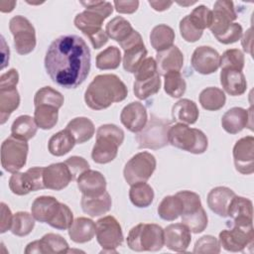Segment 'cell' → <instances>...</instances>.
I'll list each match as a JSON object with an SVG mask.
<instances>
[{
  "label": "cell",
  "mask_w": 254,
  "mask_h": 254,
  "mask_svg": "<svg viewBox=\"0 0 254 254\" xmlns=\"http://www.w3.org/2000/svg\"><path fill=\"white\" fill-rule=\"evenodd\" d=\"M59 118V109L51 105L35 106L34 119L39 128L49 130L56 126Z\"/></svg>",
  "instance_id": "40"
},
{
  "label": "cell",
  "mask_w": 254,
  "mask_h": 254,
  "mask_svg": "<svg viewBox=\"0 0 254 254\" xmlns=\"http://www.w3.org/2000/svg\"><path fill=\"white\" fill-rule=\"evenodd\" d=\"M35 226V218L27 211H18L14 214L11 232L19 237L26 236L32 232Z\"/></svg>",
  "instance_id": "46"
},
{
  "label": "cell",
  "mask_w": 254,
  "mask_h": 254,
  "mask_svg": "<svg viewBox=\"0 0 254 254\" xmlns=\"http://www.w3.org/2000/svg\"><path fill=\"white\" fill-rule=\"evenodd\" d=\"M227 216L232 219V223L253 224L252 201L246 197L235 194L229 203Z\"/></svg>",
  "instance_id": "24"
},
{
  "label": "cell",
  "mask_w": 254,
  "mask_h": 254,
  "mask_svg": "<svg viewBox=\"0 0 254 254\" xmlns=\"http://www.w3.org/2000/svg\"><path fill=\"white\" fill-rule=\"evenodd\" d=\"M165 92L174 98L183 96L187 89V83L180 71H169L164 75Z\"/></svg>",
  "instance_id": "42"
},
{
  "label": "cell",
  "mask_w": 254,
  "mask_h": 254,
  "mask_svg": "<svg viewBox=\"0 0 254 254\" xmlns=\"http://www.w3.org/2000/svg\"><path fill=\"white\" fill-rule=\"evenodd\" d=\"M65 129L73 136L76 144H82L90 140L95 132L93 122L87 117H75L71 119Z\"/></svg>",
  "instance_id": "32"
},
{
  "label": "cell",
  "mask_w": 254,
  "mask_h": 254,
  "mask_svg": "<svg viewBox=\"0 0 254 254\" xmlns=\"http://www.w3.org/2000/svg\"><path fill=\"white\" fill-rule=\"evenodd\" d=\"M220 246L230 252H241L247 246H252L254 241L253 225L233 224L230 229H224L219 233Z\"/></svg>",
  "instance_id": "12"
},
{
  "label": "cell",
  "mask_w": 254,
  "mask_h": 254,
  "mask_svg": "<svg viewBox=\"0 0 254 254\" xmlns=\"http://www.w3.org/2000/svg\"><path fill=\"white\" fill-rule=\"evenodd\" d=\"M174 41L175 32L166 24H159L151 31L150 43L157 52H162L171 48L174 46Z\"/></svg>",
  "instance_id": "34"
},
{
  "label": "cell",
  "mask_w": 254,
  "mask_h": 254,
  "mask_svg": "<svg viewBox=\"0 0 254 254\" xmlns=\"http://www.w3.org/2000/svg\"><path fill=\"white\" fill-rule=\"evenodd\" d=\"M96 231V224L87 217H77L68 227V236L75 243L90 241Z\"/></svg>",
  "instance_id": "29"
},
{
  "label": "cell",
  "mask_w": 254,
  "mask_h": 254,
  "mask_svg": "<svg viewBox=\"0 0 254 254\" xmlns=\"http://www.w3.org/2000/svg\"><path fill=\"white\" fill-rule=\"evenodd\" d=\"M211 12L212 18L209 30L214 37H218L225 33L230 28L233 21L237 18V14L235 12L234 4L232 1H216Z\"/></svg>",
  "instance_id": "14"
},
{
  "label": "cell",
  "mask_w": 254,
  "mask_h": 254,
  "mask_svg": "<svg viewBox=\"0 0 254 254\" xmlns=\"http://www.w3.org/2000/svg\"><path fill=\"white\" fill-rule=\"evenodd\" d=\"M124 141V131L115 124H103L96 131V141L92 148L91 158L97 164L113 161L118 148Z\"/></svg>",
  "instance_id": "4"
},
{
  "label": "cell",
  "mask_w": 254,
  "mask_h": 254,
  "mask_svg": "<svg viewBox=\"0 0 254 254\" xmlns=\"http://www.w3.org/2000/svg\"><path fill=\"white\" fill-rule=\"evenodd\" d=\"M160 88L161 78L159 73L144 80H135L133 84V92L135 96L141 100L147 99L150 96L156 94L159 92Z\"/></svg>",
  "instance_id": "43"
},
{
  "label": "cell",
  "mask_w": 254,
  "mask_h": 254,
  "mask_svg": "<svg viewBox=\"0 0 254 254\" xmlns=\"http://www.w3.org/2000/svg\"><path fill=\"white\" fill-rule=\"evenodd\" d=\"M220 84L231 96L242 95L247 88V81L242 71L233 68H221Z\"/></svg>",
  "instance_id": "25"
},
{
  "label": "cell",
  "mask_w": 254,
  "mask_h": 254,
  "mask_svg": "<svg viewBox=\"0 0 254 254\" xmlns=\"http://www.w3.org/2000/svg\"><path fill=\"white\" fill-rule=\"evenodd\" d=\"M198 99L203 109L209 111H216L224 106L226 96L222 89L210 86L201 90Z\"/></svg>",
  "instance_id": "37"
},
{
  "label": "cell",
  "mask_w": 254,
  "mask_h": 254,
  "mask_svg": "<svg viewBox=\"0 0 254 254\" xmlns=\"http://www.w3.org/2000/svg\"><path fill=\"white\" fill-rule=\"evenodd\" d=\"M75 140L70 132L66 129L61 130L54 134L48 143L49 152L57 157L67 154L75 145Z\"/></svg>",
  "instance_id": "33"
},
{
  "label": "cell",
  "mask_w": 254,
  "mask_h": 254,
  "mask_svg": "<svg viewBox=\"0 0 254 254\" xmlns=\"http://www.w3.org/2000/svg\"><path fill=\"white\" fill-rule=\"evenodd\" d=\"M251 110L242 107H232L228 109L221 118L222 128L229 134H237L241 132L251 121Z\"/></svg>",
  "instance_id": "22"
},
{
  "label": "cell",
  "mask_w": 254,
  "mask_h": 254,
  "mask_svg": "<svg viewBox=\"0 0 254 254\" xmlns=\"http://www.w3.org/2000/svg\"><path fill=\"white\" fill-rule=\"evenodd\" d=\"M64 95L51 86L40 88L34 96V105H51L60 109L64 104Z\"/></svg>",
  "instance_id": "44"
},
{
  "label": "cell",
  "mask_w": 254,
  "mask_h": 254,
  "mask_svg": "<svg viewBox=\"0 0 254 254\" xmlns=\"http://www.w3.org/2000/svg\"><path fill=\"white\" fill-rule=\"evenodd\" d=\"M143 39L141 37V35L137 32V31H133L129 37H127V39H125L124 41H122L121 43H119L120 47L125 51L131 47H134L136 45H139V44H143Z\"/></svg>",
  "instance_id": "60"
},
{
  "label": "cell",
  "mask_w": 254,
  "mask_h": 254,
  "mask_svg": "<svg viewBox=\"0 0 254 254\" xmlns=\"http://www.w3.org/2000/svg\"><path fill=\"white\" fill-rule=\"evenodd\" d=\"M171 121L152 114L145 127L136 134L135 139L140 149L158 150L169 144Z\"/></svg>",
  "instance_id": "7"
},
{
  "label": "cell",
  "mask_w": 254,
  "mask_h": 254,
  "mask_svg": "<svg viewBox=\"0 0 254 254\" xmlns=\"http://www.w3.org/2000/svg\"><path fill=\"white\" fill-rule=\"evenodd\" d=\"M147 53L148 52L144 43L125 50L122 60L124 69L130 73H134L146 59Z\"/></svg>",
  "instance_id": "41"
},
{
  "label": "cell",
  "mask_w": 254,
  "mask_h": 254,
  "mask_svg": "<svg viewBox=\"0 0 254 254\" xmlns=\"http://www.w3.org/2000/svg\"><path fill=\"white\" fill-rule=\"evenodd\" d=\"M61 202L51 195H42L35 198L31 211L34 218L40 222L49 223L57 213Z\"/></svg>",
  "instance_id": "27"
},
{
  "label": "cell",
  "mask_w": 254,
  "mask_h": 254,
  "mask_svg": "<svg viewBox=\"0 0 254 254\" xmlns=\"http://www.w3.org/2000/svg\"><path fill=\"white\" fill-rule=\"evenodd\" d=\"M9 29L13 35L14 47L19 55H28L36 47V31L32 23L24 16L17 15L9 22Z\"/></svg>",
  "instance_id": "11"
},
{
  "label": "cell",
  "mask_w": 254,
  "mask_h": 254,
  "mask_svg": "<svg viewBox=\"0 0 254 254\" xmlns=\"http://www.w3.org/2000/svg\"><path fill=\"white\" fill-rule=\"evenodd\" d=\"M76 184L82 195L85 196H99L106 191V180L98 171L87 170L83 172L76 179Z\"/></svg>",
  "instance_id": "21"
},
{
  "label": "cell",
  "mask_w": 254,
  "mask_h": 254,
  "mask_svg": "<svg viewBox=\"0 0 254 254\" xmlns=\"http://www.w3.org/2000/svg\"><path fill=\"white\" fill-rule=\"evenodd\" d=\"M157 73L159 72H158L156 61L153 58L149 57V58H146L143 61V63L139 65L137 70L134 72V76H135V80H144V79L153 77Z\"/></svg>",
  "instance_id": "54"
},
{
  "label": "cell",
  "mask_w": 254,
  "mask_h": 254,
  "mask_svg": "<svg viewBox=\"0 0 254 254\" xmlns=\"http://www.w3.org/2000/svg\"><path fill=\"white\" fill-rule=\"evenodd\" d=\"M199 111L196 104L188 98L177 101L172 107V117L177 123L194 124L198 119Z\"/></svg>",
  "instance_id": "28"
},
{
  "label": "cell",
  "mask_w": 254,
  "mask_h": 254,
  "mask_svg": "<svg viewBox=\"0 0 254 254\" xmlns=\"http://www.w3.org/2000/svg\"><path fill=\"white\" fill-rule=\"evenodd\" d=\"M91 64L90 50L85 41L76 35H64L55 39L45 57V68L58 85L76 88L87 77Z\"/></svg>",
  "instance_id": "1"
},
{
  "label": "cell",
  "mask_w": 254,
  "mask_h": 254,
  "mask_svg": "<svg viewBox=\"0 0 254 254\" xmlns=\"http://www.w3.org/2000/svg\"><path fill=\"white\" fill-rule=\"evenodd\" d=\"M96 240L102 247L101 253H116V248L123 243V232L120 223L112 215H106L96 221Z\"/></svg>",
  "instance_id": "8"
},
{
  "label": "cell",
  "mask_w": 254,
  "mask_h": 254,
  "mask_svg": "<svg viewBox=\"0 0 254 254\" xmlns=\"http://www.w3.org/2000/svg\"><path fill=\"white\" fill-rule=\"evenodd\" d=\"M80 4L85 10L75 16L74 26L89 39L94 49H100L108 42L102 24L112 14L113 6L107 1H82Z\"/></svg>",
  "instance_id": "2"
},
{
  "label": "cell",
  "mask_w": 254,
  "mask_h": 254,
  "mask_svg": "<svg viewBox=\"0 0 254 254\" xmlns=\"http://www.w3.org/2000/svg\"><path fill=\"white\" fill-rule=\"evenodd\" d=\"M65 165L68 167L71 177H72V181L76 180L83 172L89 170V164L88 162L82 158V157H78V156H71L68 159H66L64 161Z\"/></svg>",
  "instance_id": "55"
},
{
  "label": "cell",
  "mask_w": 254,
  "mask_h": 254,
  "mask_svg": "<svg viewBox=\"0 0 254 254\" xmlns=\"http://www.w3.org/2000/svg\"><path fill=\"white\" fill-rule=\"evenodd\" d=\"M221 250L220 243L217 238L212 235H204L197 239L193 246V253L218 254Z\"/></svg>",
  "instance_id": "51"
},
{
  "label": "cell",
  "mask_w": 254,
  "mask_h": 254,
  "mask_svg": "<svg viewBox=\"0 0 254 254\" xmlns=\"http://www.w3.org/2000/svg\"><path fill=\"white\" fill-rule=\"evenodd\" d=\"M38 130L35 119L30 115H21L17 117L11 126V135L23 141L32 139Z\"/></svg>",
  "instance_id": "36"
},
{
  "label": "cell",
  "mask_w": 254,
  "mask_h": 254,
  "mask_svg": "<svg viewBox=\"0 0 254 254\" xmlns=\"http://www.w3.org/2000/svg\"><path fill=\"white\" fill-rule=\"evenodd\" d=\"M169 143L191 154H202L206 151L208 140L199 129L190 128L186 124L177 123L169 130Z\"/></svg>",
  "instance_id": "6"
},
{
  "label": "cell",
  "mask_w": 254,
  "mask_h": 254,
  "mask_svg": "<svg viewBox=\"0 0 254 254\" xmlns=\"http://www.w3.org/2000/svg\"><path fill=\"white\" fill-rule=\"evenodd\" d=\"M177 194L182 198L184 203L183 214L196 211L201 206L200 197L196 192L190 190H181Z\"/></svg>",
  "instance_id": "53"
},
{
  "label": "cell",
  "mask_w": 254,
  "mask_h": 254,
  "mask_svg": "<svg viewBox=\"0 0 254 254\" xmlns=\"http://www.w3.org/2000/svg\"><path fill=\"white\" fill-rule=\"evenodd\" d=\"M244 64V54L238 49L226 50L220 57L221 68H233L242 71Z\"/></svg>",
  "instance_id": "48"
},
{
  "label": "cell",
  "mask_w": 254,
  "mask_h": 254,
  "mask_svg": "<svg viewBox=\"0 0 254 254\" xmlns=\"http://www.w3.org/2000/svg\"><path fill=\"white\" fill-rule=\"evenodd\" d=\"M129 198L136 207H148L154 200V190L146 182L131 185L129 190Z\"/></svg>",
  "instance_id": "38"
},
{
  "label": "cell",
  "mask_w": 254,
  "mask_h": 254,
  "mask_svg": "<svg viewBox=\"0 0 254 254\" xmlns=\"http://www.w3.org/2000/svg\"><path fill=\"white\" fill-rule=\"evenodd\" d=\"M72 222H73L72 211L66 204L61 202L57 213L48 224L56 229L65 230V229H68V227L71 225Z\"/></svg>",
  "instance_id": "50"
},
{
  "label": "cell",
  "mask_w": 254,
  "mask_h": 254,
  "mask_svg": "<svg viewBox=\"0 0 254 254\" xmlns=\"http://www.w3.org/2000/svg\"><path fill=\"white\" fill-rule=\"evenodd\" d=\"M191 241L190 230L182 223H172L164 229V242L167 248L176 252H185Z\"/></svg>",
  "instance_id": "18"
},
{
  "label": "cell",
  "mask_w": 254,
  "mask_h": 254,
  "mask_svg": "<svg viewBox=\"0 0 254 254\" xmlns=\"http://www.w3.org/2000/svg\"><path fill=\"white\" fill-rule=\"evenodd\" d=\"M1 224H0V232L1 233H5L8 230H11L12 227V223H13V217L14 215L11 212V209L9 208V206L4 203L1 202Z\"/></svg>",
  "instance_id": "57"
},
{
  "label": "cell",
  "mask_w": 254,
  "mask_h": 254,
  "mask_svg": "<svg viewBox=\"0 0 254 254\" xmlns=\"http://www.w3.org/2000/svg\"><path fill=\"white\" fill-rule=\"evenodd\" d=\"M156 64L159 74L165 75L169 71H180L184 64V56L177 46L158 52L156 55Z\"/></svg>",
  "instance_id": "23"
},
{
  "label": "cell",
  "mask_w": 254,
  "mask_h": 254,
  "mask_svg": "<svg viewBox=\"0 0 254 254\" xmlns=\"http://www.w3.org/2000/svg\"><path fill=\"white\" fill-rule=\"evenodd\" d=\"M134 31L132 25L128 20L121 16H117L110 20L105 26V33L108 38L121 43Z\"/></svg>",
  "instance_id": "39"
},
{
  "label": "cell",
  "mask_w": 254,
  "mask_h": 254,
  "mask_svg": "<svg viewBox=\"0 0 254 254\" xmlns=\"http://www.w3.org/2000/svg\"><path fill=\"white\" fill-rule=\"evenodd\" d=\"M241 44L243 47V50L246 53H249L250 55H252V29H248L241 40Z\"/></svg>",
  "instance_id": "61"
},
{
  "label": "cell",
  "mask_w": 254,
  "mask_h": 254,
  "mask_svg": "<svg viewBox=\"0 0 254 254\" xmlns=\"http://www.w3.org/2000/svg\"><path fill=\"white\" fill-rule=\"evenodd\" d=\"M114 8L120 14H132L137 11L139 7V1H114Z\"/></svg>",
  "instance_id": "59"
},
{
  "label": "cell",
  "mask_w": 254,
  "mask_h": 254,
  "mask_svg": "<svg viewBox=\"0 0 254 254\" xmlns=\"http://www.w3.org/2000/svg\"><path fill=\"white\" fill-rule=\"evenodd\" d=\"M235 192L227 187H216L207 194V205L215 214L226 217L227 210Z\"/></svg>",
  "instance_id": "26"
},
{
  "label": "cell",
  "mask_w": 254,
  "mask_h": 254,
  "mask_svg": "<svg viewBox=\"0 0 254 254\" xmlns=\"http://www.w3.org/2000/svg\"><path fill=\"white\" fill-rule=\"evenodd\" d=\"M156 158L149 152H140L134 155L125 165L123 176L128 185L147 182L156 170Z\"/></svg>",
  "instance_id": "10"
},
{
  "label": "cell",
  "mask_w": 254,
  "mask_h": 254,
  "mask_svg": "<svg viewBox=\"0 0 254 254\" xmlns=\"http://www.w3.org/2000/svg\"><path fill=\"white\" fill-rule=\"evenodd\" d=\"M20 95L17 86L0 87V123L4 124L19 107Z\"/></svg>",
  "instance_id": "31"
},
{
  "label": "cell",
  "mask_w": 254,
  "mask_h": 254,
  "mask_svg": "<svg viewBox=\"0 0 254 254\" xmlns=\"http://www.w3.org/2000/svg\"><path fill=\"white\" fill-rule=\"evenodd\" d=\"M182 222L188 226L190 232L200 233L206 228L208 218L204 208L200 206L194 212L182 214Z\"/></svg>",
  "instance_id": "47"
},
{
  "label": "cell",
  "mask_w": 254,
  "mask_h": 254,
  "mask_svg": "<svg viewBox=\"0 0 254 254\" xmlns=\"http://www.w3.org/2000/svg\"><path fill=\"white\" fill-rule=\"evenodd\" d=\"M242 34H243L242 26L238 23H232L230 28L225 33H223L218 37H215V39L221 44L229 45L237 42L242 37Z\"/></svg>",
  "instance_id": "56"
},
{
  "label": "cell",
  "mask_w": 254,
  "mask_h": 254,
  "mask_svg": "<svg viewBox=\"0 0 254 254\" xmlns=\"http://www.w3.org/2000/svg\"><path fill=\"white\" fill-rule=\"evenodd\" d=\"M80 205L84 213L91 217H95L103 215L111 209L112 199L107 191L99 196L93 197L82 195L80 199Z\"/></svg>",
  "instance_id": "30"
},
{
  "label": "cell",
  "mask_w": 254,
  "mask_h": 254,
  "mask_svg": "<svg viewBox=\"0 0 254 254\" xmlns=\"http://www.w3.org/2000/svg\"><path fill=\"white\" fill-rule=\"evenodd\" d=\"M157 211L163 220L173 221L183 214V200L177 193L174 195H167L159 203Z\"/></svg>",
  "instance_id": "35"
},
{
  "label": "cell",
  "mask_w": 254,
  "mask_h": 254,
  "mask_svg": "<svg viewBox=\"0 0 254 254\" xmlns=\"http://www.w3.org/2000/svg\"><path fill=\"white\" fill-rule=\"evenodd\" d=\"M148 3L154 10L159 12L165 11L173 5L172 1H149Z\"/></svg>",
  "instance_id": "62"
},
{
  "label": "cell",
  "mask_w": 254,
  "mask_h": 254,
  "mask_svg": "<svg viewBox=\"0 0 254 254\" xmlns=\"http://www.w3.org/2000/svg\"><path fill=\"white\" fill-rule=\"evenodd\" d=\"M190 63L196 72L210 74L220 66V55L211 47L200 46L193 51Z\"/></svg>",
  "instance_id": "16"
},
{
  "label": "cell",
  "mask_w": 254,
  "mask_h": 254,
  "mask_svg": "<svg viewBox=\"0 0 254 254\" xmlns=\"http://www.w3.org/2000/svg\"><path fill=\"white\" fill-rule=\"evenodd\" d=\"M68 243L59 234L47 233L40 240L29 243L25 249L26 254L43 253V254H61L67 253Z\"/></svg>",
  "instance_id": "17"
},
{
  "label": "cell",
  "mask_w": 254,
  "mask_h": 254,
  "mask_svg": "<svg viewBox=\"0 0 254 254\" xmlns=\"http://www.w3.org/2000/svg\"><path fill=\"white\" fill-rule=\"evenodd\" d=\"M127 245L137 252L159 251L165 245L164 229L155 223H139L130 229Z\"/></svg>",
  "instance_id": "5"
},
{
  "label": "cell",
  "mask_w": 254,
  "mask_h": 254,
  "mask_svg": "<svg viewBox=\"0 0 254 254\" xmlns=\"http://www.w3.org/2000/svg\"><path fill=\"white\" fill-rule=\"evenodd\" d=\"M180 33L186 42L194 43L201 38L203 31L196 29L190 21L189 15H187L180 22Z\"/></svg>",
  "instance_id": "52"
},
{
  "label": "cell",
  "mask_w": 254,
  "mask_h": 254,
  "mask_svg": "<svg viewBox=\"0 0 254 254\" xmlns=\"http://www.w3.org/2000/svg\"><path fill=\"white\" fill-rule=\"evenodd\" d=\"M128 95L125 83L115 74L96 75L84 92L86 105L93 110L108 108L114 102L123 101Z\"/></svg>",
  "instance_id": "3"
},
{
  "label": "cell",
  "mask_w": 254,
  "mask_h": 254,
  "mask_svg": "<svg viewBox=\"0 0 254 254\" xmlns=\"http://www.w3.org/2000/svg\"><path fill=\"white\" fill-rule=\"evenodd\" d=\"M29 145L27 141L20 140L12 135L5 139L1 145V165L6 172L17 173L27 162Z\"/></svg>",
  "instance_id": "9"
},
{
  "label": "cell",
  "mask_w": 254,
  "mask_h": 254,
  "mask_svg": "<svg viewBox=\"0 0 254 254\" xmlns=\"http://www.w3.org/2000/svg\"><path fill=\"white\" fill-rule=\"evenodd\" d=\"M19 82V73L15 68H11L0 76V87L17 86Z\"/></svg>",
  "instance_id": "58"
},
{
  "label": "cell",
  "mask_w": 254,
  "mask_h": 254,
  "mask_svg": "<svg viewBox=\"0 0 254 254\" xmlns=\"http://www.w3.org/2000/svg\"><path fill=\"white\" fill-rule=\"evenodd\" d=\"M212 18V12L204 5H199L195 7L191 13L189 15V19L191 24L198 30L203 31L209 28Z\"/></svg>",
  "instance_id": "49"
},
{
  "label": "cell",
  "mask_w": 254,
  "mask_h": 254,
  "mask_svg": "<svg viewBox=\"0 0 254 254\" xmlns=\"http://www.w3.org/2000/svg\"><path fill=\"white\" fill-rule=\"evenodd\" d=\"M121 52L115 46H110L100 52L96 57V67L98 69H115L121 63Z\"/></svg>",
  "instance_id": "45"
},
{
  "label": "cell",
  "mask_w": 254,
  "mask_h": 254,
  "mask_svg": "<svg viewBox=\"0 0 254 254\" xmlns=\"http://www.w3.org/2000/svg\"><path fill=\"white\" fill-rule=\"evenodd\" d=\"M43 181L45 189L62 190L72 181V177L65 163H56L44 168Z\"/></svg>",
  "instance_id": "19"
},
{
  "label": "cell",
  "mask_w": 254,
  "mask_h": 254,
  "mask_svg": "<svg viewBox=\"0 0 254 254\" xmlns=\"http://www.w3.org/2000/svg\"><path fill=\"white\" fill-rule=\"evenodd\" d=\"M43 174L44 168L42 167L30 168L25 173H14L9 179L10 190L17 195H25L45 189Z\"/></svg>",
  "instance_id": "13"
},
{
  "label": "cell",
  "mask_w": 254,
  "mask_h": 254,
  "mask_svg": "<svg viewBox=\"0 0 254 254\" xmlns=\"http://www.w3.org/2000/svg\"><path fill=\"white\" fill-rule=\"evenodd\" d=\"M233 161L237 172L251 175L254 172V137L239 139L233 147Z\"/></svg>",
  "instance_id": "15"
},
{
  "label": "cell",
  "mask_w": 254,
  "mask_h": 254,
  "mask_svg": "<svg viewBox=\"0 0 254 254\" xmlns=\"http://www.w3.org/2000/svg\"><path fill=\"white\" fill-rule=\"evenodd\" d=\"M16 1H0V11L3 13H9L14 10Z\"/></svg>",
  "instance_id": "63"
},
{
  "label": "cell",
  "mask_w": 254,
  "mask_h": 254,
  "mask_svg": "<svg viewBox=\"0 0 254 254\" xmlns=\"http://www.w3.org/2000/svg\"><path fill=\"white\" fill-rule=\"evenodd\" d=\"M121 123L133 133L140 132L148 121L146 107L139 101L130 102L120 113Z\"/></svg>",
  "instance_id": "20"
}]
</instances>
